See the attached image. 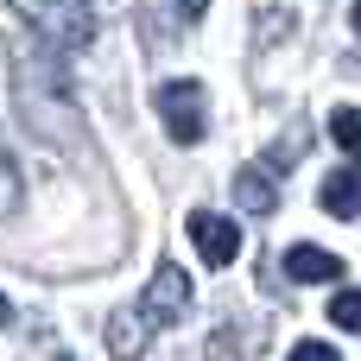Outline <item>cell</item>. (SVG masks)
Masks as SVG:
<instances>
[{
  "label": "cell",
  "instance_id": "14",
  "mask_svg": "<svg viewBox=\"0 0 361 361\" xmlns=\"http://www.w3.org/2000/svg\"><path fill=\"white\" fill-rule=\"evenodd\" d=\"M355 32H361V0H355Z\"/></svg>",
  "mask_w": 361,
  "mask_h": 361
},
{
  "label": "cell",
  "instance_id": "9",
  "mask_svg": "<svg viewBox=\"0 0 361 361\" xmlns=\"http://www.w3.org/2000/svg\"><path fill=\"white\" fill-rule=\"evenodd\" d=\"M330 324H336V330H361V292L355 286L330 298Z\"/></svg>",
  "mask_w": 361,
  "mask_h": 361
},
{
  "label": "cell",
  "instance_id": "2",
  "mask_svg": "<svg viewBox=\"0 0 361 361\" xmlns=\"http://www.w3.org/2000/svg\"><path fill=\"white\" fill-rule=\"evenodd\" d=\"M184 311H190V273L165 260V267L152 273L146 298H140V324H146V330H165V324H178Z\"/></svg>",
  "mask_w": 361,
  "mask_h": 361
},
{
  "label": "cell",
  "instance_id": "6",
  "mask_svg": "<svg viewBox=\"0 0 361 361\" xmlns=\"http://www.w3.org/2000/svg\"><path fill=\"white\" fill-rule=\"evenodd\" d=\"M235 203H241L247 216H273V203H279V184H273L260 165H247V171L235 178Z\"/></svg>",
  "mask_w": 361,
  "mask_h": 361
},
{
  "label": "cell",
  "instance_id": "11",
  "mask_svg": "<svg viewBox=\"0 0 361 361\" xmlns=\"http://www.w3.org/2000/svg\"><path fill=\"white\" fill-rule=\"evenodd\" d=\"M286 361H343V355H336L330 343H298V349H292Z\"/></svg>",
  "mask_w": 361,
  "mask_h": 361
},
{
  "label": "cell",
  "instance_id": "13",
  "mask_svg": "<svg viewBox=\"0 0 361 361\" xmlns=\"http://www.w3.org/2000/svg\"><path fill=\"white\" fill-rule=\"evenodd\" d=\"M6 324H13V305H6V298H0V330H6Z\"/></svg>",
  "mask_w": 361,
  "mask_h": 361
},
{
  "label": "cell",
  "instance_id": "7",
  "mask_svg": "<svg viewBox=\"0 0 361 361\" xmlns=\"http://www.w3.org/2000/svg\"><path fill=\"white\" fill-rule=\"evenodd\" d=\"M146 343H152V330H146L140 317H114V324H108V355L114 361H140Z\"/></svg>",
  "mask_w": 361,
  "mask_h": 361
},
{
  "label": "cell",
  "instance_id": "3",
  "mask_svg": "<svg viewBox=\"0 0 361 361\" xmlns=\"http://www.w3.org/2000/svg\"><path fill=\"white\" fill-rule=\"evenodd\" d=\"M190 241H197L203 267H216V273L241 260V228L228 216H216V209H190Z\"/></svg>",
  "mask_w": 361,
  "mask_h": 361
},
{
  "label": "cell",
  "instance_id": "12",
  "mask_svg": "<svg viewBox=\"0 0 361 361\" xmlns=\"http://www.w3.org/2000/svg\"><path fill=\"white\" fill-rule=\"evenodd\" d=\"M178 13H184V19H190V25H197V19H203V13H209V0H178Z\"/></svg>",
  "mask_w": 361,
  "mask_h": 361
},
{
  "label": "cell",
  "instance_id": "10",
  "mask_svg": "<svg viewBox=\"0 0 361 361\" xmlns=\"http://www.w3.org/2000/svg\"><path fill=\"white\" fill-rule=\"evenodd\" d=\"M13 203H19V171H13V165L0 159V216H6Z\"/></svg>",
  "mask_w": 361,
  "mask_h": 361
},
{
  "label": "cell",
  "instance_id": "5",
  "mask_svg": "<svg viewBox=\"0 0 361 361\" xmlns=\"http://www.w3.org/2000/svg\"><path fill=\"white\" fill-rule=\"evenodd\" d=\"M286 279L324 286V279H343V260H336L330 247H292V254H286Z\"/></svg>",
  "mask_w": 361,
  "mask_h": 361
},
{
  "label": "cell",
  "instance_id": "8",
  "mask_svg": "<svg viewBox=\"0 0 361 361\" xmlns=\"http://www.w3.org/2000/svg\"><path fill=\"white\" fill-rule=\"evenodd\" d=\"M330 140L361 165V108H336V114H330Z\"/></svg>",
  "mask_w": 361,
  "mask_h": 361
},
{
  "label": "cell",
  "instance_id": "1",
  "mask_svg": "<svg viewBox=\"0 0 361 361\" xmlns=\"http://www.w3.org/2000/svg\"><path fill=\"white\" fill-rule=\"evenodd\" d=\"M159 114H165V133H171L178 146H197V140L209 133V121H203V82H190V76L165 82V89H159Z\"/></svg>",
  "mask_w": 361,
  "mask_h": 361
},
{
  "label": "cell",
  "instance_id": "4",
  "mask_svg": "<svg viewBox=\"0 0 361 361\" xmlns=\"http://www.w3.org/2000/svg\"><path fill=\"white\" fill-rule=\"evenodd\" d=\"M317 203L330 209V216H361V165H343V171H330L324 178V190H317Z\"/></svg>",
  "mask_w": 361,
  "mask_h": 361
}]
</instances>
